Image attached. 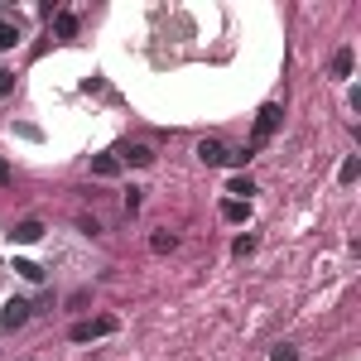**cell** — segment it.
<instances>
[{
  "mask_svg": "<svg viewBox=\"0 0 361 361\" xmlns=\"http://www.w3.org/2000/svg\"><path fill=\"white\" fill-rule=\"evenodd\" d=\"M106 333H116V318H91V323H73V342H91V337H106Z\"/></svg>",
  "mask_w": 361,
  "mask_h": 361,
  "instance_id": "7a4b0ae2",
  "label": "cell"
},
{
  "mask_svg": "<svg viewBox=\"0 0 361 361\" xmlns=\"http://www.w3.org/2000/svg\"><path fill=\"white\" fill-rule=\"evenodd\" d=\"M270 361H299V347H294V342H279L270 352Z\"/></svg>",
  "mask_w": 361,
  "mask_h": 361,
  "instance_id": "5bb4252c",
  "label": "cell"
},
{
  "mask_svg": "<svg viewBox=\"0 0 361 361\" xmlns=\"http://www.w3.org/2000/svg\"><path fill=\"white\" fill-rule=\"evenodd\" d=\"M357 169H361V164H357V155H352V159H342V169H337V179H342V183H352V179H357Z\"/></svg>",
  "mask_w": 361,
  "mask_h": 361,
  "instance_id": "2e32d148",
  "label": "cell"
},
{
  "mask_svg": "<svg viewBox=\"0 0 361 361\" xmlns=\"http://www.w3.org/2000/svg\"><path fill=\"white\" fill-rule=\"evenodd\" d=\"M279 121H284V111H279V106H261V116H256V145H261V140H270L274 130H279Z\"/></svg>",
  "mask_w": 361,
  "mask_h": 361,
  "instance_id": "3957f363",
  "label": "cell"
},
{
  "mask_svg": "<svg viewBox=\"0 0 361 361\" xmlns=\"http://www.w3.org/2000/svg\"><path fill=\"white\" fill-rule=\"evenodd\" d=\"M19 44V29L15 24H0V49H15Z\"/></svg>",
  "mask_w": 361,
  "mask_h": 361,
  "instance_id": "9a60e30c",
  "label": "cell"
},
{
  "mask_svg": "<svg viewBox=\"0 0 361 361\" xmlns=\"http://www.w3.org/2000/svg\"><path fill=\"white\" fill-rule=\"evenodd\" d=\"M197 159H202L207 169H217V164H227V145H222V140H202V145H197Z\"/></svg>",
  "mask_w": 361,
  "mask_h": 361,
  "instance_id": "8992f818",
  "label": "cell"
},
{
  "mask_svg": "<svg viewBox=\"0 0 361 361\" xmlns=\"http://www.w3.org/2000/svg\"><path fill=\"white\" fill-rule=\"evenodd\" d=\"M251 155H256V145H251V150H227V164H231V169H246Z\"/></svg>",
  "mask_w": 361,
  "mask_h": 361,
  "instance_id": "7c38bea8",
  "label": "cell"
},
{
  "mask_svg": "<svg viewBox=\"0 0 361 361\" xmlns=\"http://www.w3.org/2000/svg\"><path fill=\"white\" fill-rule=\"evenodd\" d=\"M10 87H15V73H0V96H5Z\"/></svg>",
  "mask_w": 361,
  "mask_h": 361,
  "instance_id": "d6986e66",
  "label": "cell"
},
{
  "mask_svg": "<svg viewBox=\"0 0 361 361\" xmlns=\"http://www.w3.org/2000/svg\"><path fill=\"white\" fill-rule=\"evenodd\" d=\"M0 183H10V164L5 159H0Z\"/></svg>",
  "mask_w": 361,
  "mask_h": 361,
  "instance_id": "ffe728a7",
  "label": "cell"
},
{
  "mask_svg": "<svg viewBox=\"0 0 361 361\" xmlns=\"http://www.w3.org/2000/svg\"><path fill=\"white\" fill-rule=\"evenodd\" d=\"M150 246H155V251H174V246H179V236H174V231H155V236H150Z\"/></svg>",
  "mask_w": 361,
  "mask_h": 361,
  "instance_id": "4fadbf2b",
  "label": "cell"
},
{
  "mask_svg": "<svg viewBox=\"0 0 361 361\" xmlns=\"http://www.w3.org/2000/svg\"><path fill=\"white\" fill-rule=\"evenodd\" d=\"M15 270L24 274V279H44V270H39V265H34V261H15Z\"/></svg>",
  "mask_w": 361,
  "mask_h": 361,
  "instance_id": "e0dca14e",
  "label": "cell"
},
{
  "mask_svg": "<svg viewBox=\"0 0 361 361\" xmlns=\"http://www.w3.org/2000/svg\"><path fill=\"white\" fill-rule=\"evenodd\" d=\"M246 217H251V202H236V197L222 202V222H246Z\"/></svg>",
  "mask_w": 361,
  "mask_h": 361,
  "instance_id": "9c48e42d",
  "label": "cell"
},
{
  "mask_svg": "<svg viewBox=\"0 0 361 361\" xmlns=\"http://www.w3.org/2000/svg\"><path fill=\"white\" fill-rule=\"evenodd\" d=\"M121 164L150 169V164H155V150H150V145H121Z\"/></svg>",
  "mask_w": 361,
  "mask_h": 361,
  "instance_id": "5b68a950",
  "label": "cell"
},
{
  "mask_svg": "<svg viewBox=\"0 0 361 361\" xmlns=\"http://www.w3.org/2000/svg\"><path fill=\"white\" fill-rule=\"evenodd\" d=\"M10 241H19V246H34V241H44V222H39V217H24V222H15Z\"/></svg>",
  "mask_w": 361,
  "mask_h": 361,
  "instance_id": "277c9868",
  "label": "cell"
},
{
  "mask_svg": "<svg viewBox=\"0 0 361 361\" xmlns=\"http://www.w3.org/2000/svg\"><path fill=\"white\" fill-rule=\"evenodd\" d=\"M352 58H357V53H352V44H342V49L333 53V63H328V73H333V78H352Z\"/></svg>",
  "mask_w": 361,
  "mask_h": 361,
  "instance_id": "52a82bcc",
  "label": "cell"
},
{
  "mask_svg": "<svg viewBox=\"0 0 361 361\" xmlns=\"http://www.w3.org/2000/svg\"><path fill=\"white\" fill-rule=\"evenodd\" d=\"M91 174H96V179H116V174H121V159H116V155H96V159H91Z\"/></svg>",
  "mask_w": 361,
  "mask_h": 361,
  "instance_id": "ba28073f",
  "label": "cell"
},
{
  "mask_svg": "<svg viewBox=\"0 0 361 361\" xmlns=\"http://www.w3.org/2000/svg\"><path fill=\"white\" fill-rule=\"evenodd\" d=\"M227 193H236V202H251V193H256V183L246 179V174H241V179H231V188H227Z\"/></svg>",
  "mask_w": 361,
  "mask_h": 361,
  "instance_id": "8fae6325",
  "label": "cell"
},
{
  "mask_svg": "<svg viewBox=\"0 0 361 361\" xmlns=\"http://www.w3.org/2000/svg\"><path fill=\"white\" fill-rule=\"evenodd\" d=\"M231 251H236V256H251V251H256V236H236V246H231Z\"/></svg>",
  "mask_w": 361,
  "mask_h": 361,
  "instance_id": "ac0fdd59",
  "label": "cell"
},
{
  "mask_svg": "<svg viewBox=\"0 0 361 361\" xmlns=\"http://www.w3.org/2000/svg\"><path fill=\"white\" fill-rule=\"evenodd\" d=\"M29 313H34V303H24V299H10V303L0 308V328H5V333H15V328H24V323H29Z\"/></svg>",
  "mask_w": 361,
  "mask_h": 361,
  "instance_id": "6da1fadb",
  "label": "cell"
},
{
  "mask_svg": "<svg viewBox=\"0 0 361 361\" xmlns=\"http://www.w3.org/2000/svg\"><path fill=\"white\" fill-rule=\"evenodd\" d=\"M53 29H58V39H78V15H68V10H63V15L53 19Z\"/></svg>",
  "mask_w": 361,
  "mask_h": 361,
  "instance_id": "30bf717a",
  "label": "cell"
}]
</instances>
